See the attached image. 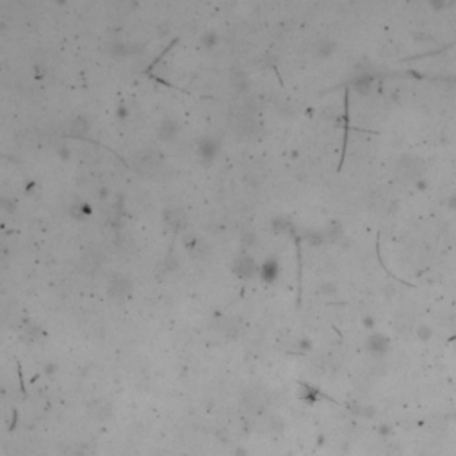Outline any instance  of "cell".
Segmentation results:
<instances>
[{"mask_svg":"<svg viewBox=\"0 0 456 456\" xmlns=\"http://www.w3.org/2000/svg\"><path fill=\"white\" fill-rule=\"evenodd\" d=\"M179 267V259H177L175 253H169V255L164 257V262H162V269L166 273H173V271Z\"/></svg>","mask_w":456,"mask_h":456,"instance_id":"18","label":"cell"},{"mask_svg":"<svg viewBox=\"0 0 456 456\" xmlns=\"http://www.w3.org/2000/svg\"><path fill=\"white\" fill-rule=\"evenodd\" d=\"M179 132H180L179 121H177L173 116H166V118H162L161 123H159V127H157V137L161 139L162 143H169V141H175Z\"/></svg>","mask_w":456,"mask_h":456,"instance_id":"6","label":"cell"},{"mask_svg":"<svg viewBox=\"0 0 456 456\" xmlns=\"http://www.w3.org/2000/svg\"><path fill=\"white\" fill-rule=\"evenodd\" d=\"M34 189H36V184H34V182H27L25 184V193L27 194H32Z\"/></svg>","mask_w":456,"mask_h":456,"instance_id":"25","label":"cell"},{"mask_svg":"<svg viewBox=\"0 0 456 456\" xmlns=\"http://www.w3.org/2000/svg\"><path fill=\"white\" fill-rule=\"evenodd\" d=\"M323 232H325L326 241L328 242H339L344 235L342 225H340L339 221H328L325 228H323Z\"/></svg>","mask_w":456,"mask_h":456,"instance_id":"14","label":"cell"},{"mask_svg":"<svg viewBox=\"0 0 456 456\" xmlns=\"http://www.w3.org/2000/svg\"><path fill=\"white\" fill-rule=\"evenodd\" d=\"M319 292H321L323 296L332 298V296H335L337 292H339V287H337L333 282H323V284L319 285Z\"/></svg>","mask_w":456,"mask_h":456,"instance_id":"19","label":"cell"},{"mask_svg":"<svg viewBox=\"0 0 456 456\" xmlns=\"http://www.w3.org/2000/svg\"><path fill=\"white\" fill-rule=\"evenodd\" d=\"M259 267L260 264H257V260L248 253L237 255L232 264V271L239 280H252V278L259 276Z\"/></svg>","mask_w":456,"mask_h":456,"instance_id":"2","label":"cell"},{"mask_svg":"<svg viewBox=\"0 0 456 456\" xmlns=\"http://www.w3.org/2000/svg\"><path fill=\"white\" fill-rule=\"evenodd\" d=\"M135 52H139V47L132 43H125V41H111L109 43V54L114 57H127Z\"/></svg>","mask_w":456,"mask_h":456,"instance_id":"9","label":"cell"},{"mask_svg":"<svg viewBox=\"0 0 456 456\" xmlns=\"http://www.w3.org/2000/svg\"><path fill=\"white\" fill-rule=\"evenodd\" d=\"M184 250L189 253V257L196 260H205L211 257L212 244L205 239L198 237V235H186L184 237Z\"/></svg>","mask_w":456,"mask_h":456,"instance_id":"4","label":"cell"},{"mask_svg":"<svg viewBox=\"0 0 456 456\" xmlns=\"http://www.w3.org/2000/svg\"><path fill=\"white\" fill-rule=\"evenodd\" d=\"M303 241L307 242L308 246H314V248H319V246H323L326 241V235L323 230H318V228H307V230L303 232Z\"/></svg>","mask_w":456,"mask_h":456,"instance_id":"12","label":"cell"},{"mask_svg":"<svg viewBox=\"0 0 456 456\" xmlns=\"http://www.w3.org/2000/svg\"><path fill=\"white\" fill-rule=\"evenodd\" d=\"M2 207H4L6 212H9V214H13L16 208V201L13 200V198H2Z\"/></svg>","mask_w":456,"mask_h":456,"instance_id":"23","label":"cell"},{"mask_svg":"<svg viewBox=\"0 0 456 456\" xmlns=\"http://www.w3.org/2000/svg\"><path fill=\"white\" fill-rule=\"evenodd\" d=\"M91 214H93L91 205L86 203V201L75 200L72 205H69V216H72L73 219H77V221H86Z\"/></svg>","mask_w":456,"mask_h":456,"instance_id":"10","label":"cell"},{"mask_svg":"<svg viewBox=\"0 0 456 456\" xmlns=\"http://www.w3.org/2000/svg\"><path fill=\"white\" fill-rule=\"evenodd\" d=\"M371 84H372V79L367 77V75H362V77H357L353 81V88L355 91L362 93V95H365V93L371 91Z\"/></svg>","mask_w":456,"mask_h":456,"instance_id":"16","label":"cell"},{"mask_svg":"<svg viewBox=\"0 0 456 456\" xmlns=\"http://www.w3.org/2000/svg\"><path fill=\"white\" fill-rule=\"evenodd\" d=\"M114 114H116V118L120 121H125L128 120V114H130V109H128V106L125 102H120L116 106V111H114Z\"/></svg>","mask_w":456,"mask_h":456,"instance_id":"21","label":"cell"},{"mask_svg":"<svg viewBox=\"0 0 456 456\" xmlns=\"http://www.w3.org/2000/svg\"><path fill=\"white\" fill-rule=\"evenodd\" d=\"M219 43V34L216 32V30H205V32H201L200 36V45L203 48H207V50H212V48H216Z\"/></svg>","mask_w":456,"mask_h":456,"instance_id":"15","label":"cell"},{"mask_svg":"<svg viewBox=\"0 0 456 456\" xmlns=\"http://www.w3.org/2000/svg\"><path fill=\"white\" fill-rule=\"evenodd\" d=\"M162 218H164V223L169 230H173V232L186 230L187 218H186V214H184V211H180V208H166Z\"/></svg>","mask_w":456,"mask_h":456,"instance_id":"7","label":"cell"},{"mask_svg":"<svg viewBox=\"0 0 456 456\" xmlns=\"http://www.w3.org/2000/svg\"><path fill=\"white\" fill-rule=\"evenodd\" d=\"M96 196H98V200H107V196H109V189H107L106 186H100V189L96 191Z\"/></svg>","mask_w":456,"mask_h":456,"instance_id":"24","label":"cell"},{"mask_svg":"<svg viewBox=\"0 0 456 456\" xmlns=\"http://www.w3.org/2000/svg\"><path fill=\"white\" fill-rule=\"evenodd\" d=\"M314 50H315V54H318L319 57L326 59V57H332V55L335 54L337 45H335V41L330 40V38H323V40L315 41Z\"/></svg>","mask_w":456,"mask_h":456,"instance_id":"13","label":"cell"},{"mask_svg":"<svg viewBox=\"0 0 456 456\" xmlns=\"http://www.w3.org/2000/svg\"><path fill=\"white\" fill-rule=\"evenodd\" d=\"M271 225H273V230L274 232H287L289 228H291V223H289L287 218H284V216H276V218H273V221H271Z\"/></svg>","mask_w":456,"mask_h":456,"instance_id":"17","label":"cell"},{"mask_svg":"<svg viewBox=\"0 0 456 456\" xmlns=\"http://www.w3.org/2000/svg\"><path fill=\"white\" fill-rule=\"evenodd\" d=\"M257 242V235H255V232L253 230H242V234H241V244L242 246H253Z\"/></svg>","mask_w":456,"mask_h":456,"instance_id":"20","label":"cell"},{"mask_svg":"<svg viewBox=\"0 0 456 456\" xmlns=\"http://www.w3.org/2000/svg\"><path fill=\"white\" fill-rule=\"evenodd\" d=\"M55 152H57V157H61L62 161H68V159L72 157V152H69V148L66 145H59L57 148H55Z\"/></svg>","mask_w":456,"mask_h":456,"instance_id":"22","label":"cell"},{"mask_svg":"<svg viewBox=\"0 0 456 456\" xmlns=\"http://www.w3.org/2000/svg\"><path fill=\"white\" fill-rule=\"evenodd\" d=\"M219 150H221L219 139L211 137V135H205V137L198 139L196 143V155L203 164H212L218 159Z\"/></svg>","mask_w":456,"mask_h":456,"instance_id":"3","label":"cell"},{"mask_svg":"<svg viewBox=\"0 0 456 456\" xmlns=\"http://www.w3.org/2000/svg\"><path fill=\"white\" fill-rule=\"evenodd\" d=\"M132 291H134V282L125 273H114L107 282V294L114 299L130 298Z\"/></svg>","mask_w":456,"mask_h":456,"instance_id":"1","label":"cell"},{"mask_svg":"<svg viewBox=\"0 0 456 456\" xmlns=\"http://www.w3.org/2000/svg\"><path fill=\"white\" fill-rule=\"evenodd\" d=\"M91 128V121L86 114H77V116H73L68 123V132L69 135L73 137H84L86 134L89 132Z\"/></svg>","mask_w":456,"mask_h":456,"instance_id":"8","label":"cell"},{"mask_svg":"<svg viewBox=\"0 0 456 456\" xmlns=\"http://www.w3.org/2000/svg\"><path fill=\"white\" fill-rule=\"evenodd\" d=\"M230 84L237 93L248 91L250 81H248V75L244 73V69H232L230 72Z\"/></svg>","mask_w":456,"mask_h":456,"instance_id":"11","label":"cell"},{"mask_svg":"<svg viewBox=\"0 0 456 456\" xmlns=\"http://www.w3.org/2000/svg\"><path fill=\"white\" fill-rule=\"evenodd\" d=\"M280 262L276 257H267L259 267V278L264 284H274L280 276Z\"/></svg>","mask_w":456,"mask_h":456,"instance_id":"5","label":"cell"}]
</instances>
